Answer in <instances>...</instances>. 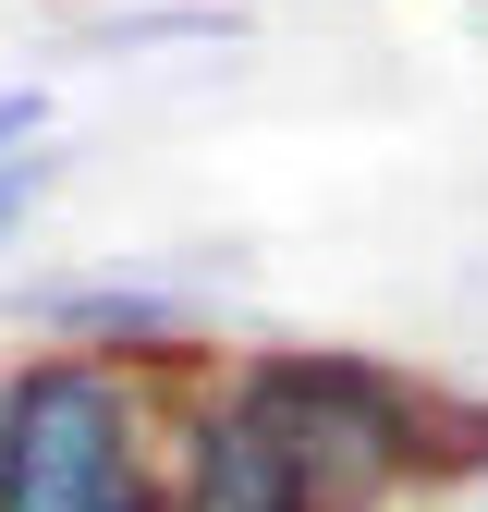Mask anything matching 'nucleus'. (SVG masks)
I'll list each match as a JSON object with an SVG mask.
<instances>
[{
	"instance_id": "4",
	"label": "nucleus",
	"mask_w": 488,
	"mask_h": 512,
	"mask_svg": "<svg viewBox=\"0 0 488 512\" xmlns=\"http://www.w3.org/2000/svg\"><path fill=\"white\" fill-rule=\"evenodd\" d=\"M171 512H330L269 452V427L208 378V354L171 366Z\"/></svg>"
},
{
	"instance_id": "6",
	"label": "nucleus",
	"mask_w": 488,
	"mask_h": 512,
	"mask_svg": "<svg viewBox=\"0 0 488 512\" xmlns=\"http://www.w3.org/2000/svg\"><path fill=\"white\" fill-rule=\"evenodd\" d=\"M37 208H49V135L37 147H0V256L37 232Z\"/></svg>"
},
{
	"instance_id": "1",
	"label": "nucleus",
	"mask_w": 488,
	"mask_h": 512,
	"mask_svg": "<svg viewBox=\"0 0 488 512\" xmlns=\"http://www.w3.org/2000/svg\"><path fill=\"white\" fill-rule=\"evenodd\" d=\"M208 378L269 427V452L330 512H366V500H391L415 476H440L488 427L476 391L415 378L391 354H354V342H244V354H208Z\"/></svg>"
},
{
	"instance_id": "7",
	"label": "nucleus",
	"mask_w": 488,
	"mask_h": 512,
	"mask_svg": "<svg viewBox=\"0 0 488 512\" xmlns=\"http://www.w3.org/2000/svg\"><path fill=\"white\" fill-rule=\"evenodd\" d=\"M49 135V86H0V147H37Z\"/></svg>"
},
{
	"instance_id": "5",
	"label": "nucleus",
	"mask_w": 488,
	"mask_h": 512,
	"mask_svg": "<svg viewBox=\"0 0 488 512\" xmlns=\"http://www.w3.org/2000/svg\"><path fill=\"white\" fill-rule=\"evenodd\" d=\"M98 49H159V37H244L232 0H147V13H98Z\"/></svg>"
},
{
	"instance_id": "2",
	"label": "nucleus",
	"mask_w": 488,
	"mask_h": 512,
	"mask_svg": "<svg viewBox=\"0 0 488 512\" xmlns=\"http://www.w3.org/2000/svg\"><path fill=\"white\" fill-rule=\"evenodd\" d=\"M0 512H171V366L25 342L0 366Z\"/></svg>"
},
{
	"instance_id": "3",
	"label": "nucleus",
	"mask_w": 488,
	"mask_h": 512,
	"mask_svg": "<svg viewBox=\"0 0 488 512\" xmlns=\"http://www.w3.org/2000/svg\"><path fill=\"white\" fill-rule=\"evenodd\" d=\"M13 330L25 342H61V354H110V366H196L220 354L208 342V305L159 281V269H61V281H25L13 293Z\"/></svg>"
}]
</instances>
